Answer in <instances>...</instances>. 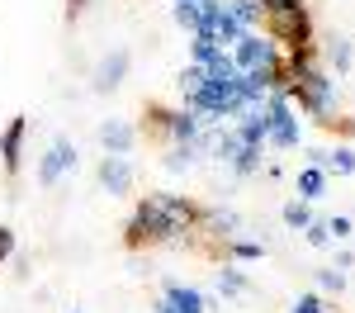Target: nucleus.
Returning <instances> with one entry per match:
<instances>
[{
	"label": "nucleus",
	"mask_w": 355,
	"mask_h": 313,
	"mask_svg": "<svg viewBox=\"0 0 355 313\" xmlns=\"http://www.w3.org/2000/svg\"><path fill=\"white\" fill-rule=\"evenodd\" d=\"M10 261H15V280H28V266H33V261H28V256H10Z\"/></svg>",
	"instance_id": "nucleus-28"
},
{
	"label": "nucleus",
	"mask_w": 355,
	"mask_h": 313,
	"mask_svg": "<svg viewBox=\"0 0 355 313\" xmlns=\"http://www.w3.org/2000/svg\"><path fill=\"white\" fill-rule=\"evenodd\" d=\"M194 219H199V209H194L185 195L157 190V195H147L133 209V219H128V242H133V247H142V242H175L180 232L194 228Z\"/></svg>",
	"instance_id": "nucleus-1"
},
{
	"label": "nucleus",
	"mask_w": 355,
	"mask_h": 313,
	"mask_svg": "<svg viewBox=\"0 0 355 313\" xmlns=\"http://www.w3.org/2000/svg\"><path fill=\"white\" fill-rule=\"evenodd\" d=\"M95 180H100V190H105V195H128V190H133V162H128V157H110V152H105V157H100V167H95Z\"/></svg>",
	"instance_id": "nucleus-7"
},
{
	"label": "nucleus",
	"mask_w": 355,
	"mask_h": 313,
	"mask_svg": "<svg viewBox=\"0 0 355 313\" xmlns=\"http://www.w3.org/2000/svg\"><path fill=\"white\" fill-rule=\"evenodd\" d=\"M90 5H95V0H67V19H76V15L90 10Z\"/></svg>",
	"instance_id": "nucleus-29"
},
{
	"label": "nucleus",
	"mask_w": 355,
	"mask_h": 313,
	"mask_svg": "<svg viewBox=\"0 0 355 313\" xmlns=\"http://www.w3.org/2000/svg\"><path fill=\"white\" fill-rule=\"evenodd\" d=\"M251 289V280H246V271H237V266H227V271H218V294L223 299H237V294H246Z\"/></svg>",
	"instance_id": "nucleus-17"
},
{
	"label": "nucleus",
	"mask_w": 355,
	"mask_h": 313,
	"mask_svg": "<svg viewBox=\"0 0 355 313\" xmlns=\"http://www.w3.org/2000/svg\"><path fill=\"white\" fill-rule=\"evenodd\" d=\"M190 38H194V43H190V67H209L214 57L227 53L218 38H214V33H204V28H199V33H190Z\"/></svg>",
	"instance_id": "nucleus-14"
},
{
	"label": "nucleus",
	"mask_w": 355,
	"mask_h": 313,
	"mask_svg": "<svg viewBox=\"0 0 355 313\" xmlns=\"http://www.w3.org/2000/svg\"><path fill=\"white\" fill-rule=\"evenodd\" d=\"M95 138H100V147H105L110 157H128V152L137 147V128L128 124V119H100Z\"/></svg>",
	"instance_id": "nucleus-8"
},
{
	"label": "nucleus",
	"mask_w": 355,
	"mask_h": 313,
	"mask_svg": "<svg viewBox=\"0 0 355 313\" xmlns=\"http://www.w3.org/2000/svg\"><path fill=\"white\" fill-rule=\"evenodd\" d=\"M171 19L185 33H199V5H171Z\"/></svg>",
	"instance_id": "nucleus-23"
},
{
	"label": "nucleus",
	"mask_w": 355,
	"mask_h": 313,
	"mask_svg": "<svg viewBox=\"0 0 355 313\" xmlns=\"http://www.w3.org/2000/svg\"><path fill=\"white\" fill-rule=\"evenodd\" d=\"M227 256H232V261H261L266 247H261V242H246V237H232V242H227Z\"/></svg>",
	"instance_id": "nucleus-22"
},
{
	"label": "nucleus",
	"mask_w": 355,
	"mask_h": 313,
	"mask_svg": "<svg viewBox=\"0 0 355 313\" xmlns=\"http://www.w3.org/2000/svg\"><path fill=\"white\" fill-rule=\"evenodd\" d=\"M128 67H133V53L119 43V48H110V53L95 62V71H90V90L95 95H114L119 85L128 81Z\"/></svg>",
	"instance_id": "nucleus-5"
},
{
	"label": "nucleus",
	"mask_w": 355,
	"mask_h": 313,
	"mask_svg": "<svg viewBox=\"0 0 355 313\" xmlns=\"http://www.w3.org/2000/svg\"><path fill=\"white\" fill-rule=\"evenodd\" d=\"M318 289H322V294H346V271L322 266V271H318Z\"/></svg>",
	"instance_id": "nucleus-21"
},
{
	"label": "nucleus",
	"mask_w": 355,
	"mask_h": 313,
	"mask_svg": "<svg viewBox=\"0 0 355 313\" xmlns=\"http://www.w3.org/2000/svg\"><path fill=\"white\" fill-rule=\"evenodd\" d=\"M199 133H204V119L194 110H171L166 114V138L171 142H194Z\"/></svg>",
	"instance_id": "nucleus-12"
},
{
	"label": "nucleus",
	"mask_w": 355,
	"mask_h": 313,
	"mask_svg": "<svg viewBox=\"0 0 355 313\" xmlns=\"http://www.w3.org/2000/svg\"><path fill=\"white\" fill-rule=\"evenodd\" d=\"M261 110H266V119H270L266 147H275V152H294V147L303 142V128H299V114H294V105H289V95H284V90H270V95L261 100Z\"/></svg>",
	"instance_id": "nucleus-2"
},
{
	"label": "nucleus",
	"mask_w": 355,
	"mask_h": 313,
	"mask_svg": "<svg viewBox=\"0 0 355 313\" xmlns=\"http://www.w3.org/2000/svg\"><path fill=\"white\" fill-rule=\"evenodd\" d=\"M322 57H327V71H331V76H346V71L355 67V43L346 38V33H331L327 48H322Z\"/></svg>",
	"instance_id": "nucleus-13"
},
{
	"label": "nucleus",
	"mask_w": 355,
	"mask_h": 313,
	"mask_svg": "<svg viewBox=\"0 0 355 313\" xmlns=\"http://www.w3.org/2000/svg\"><path fill=\"white\" fill-rule=\"evenodd\" d=\"M266 38L284 43V48H308V38H313L308 5H294V10H266Z\"/></svg>",
	"instance_id": "nucleus-3"
},
{
	"label": "nucleus",
	"mask_w": 355,
	"mask_h": 313,
	"mask_svg": "<svg viewBox=\"0 0 355 313\" xmlns=\"http://www.w3.org/2000/svg\"><path fill=\"white\" fill-rule=\"evenodd\" d=\"M81 162V152H76V142L71 138H53V147L43 152V162H38V185H62V176H71Z\"/></svg>",
	"instance_id": "nucleus-6"
},
{
	"label": "nucleus",
	"mask_w": 355,
	"mask_h": 313,
	"mask_svg": "<svg viewBox=\"0 0 355 313\" xmlns=\"http://www.w3.org/2000/svg\"><path fill=\"white\" fill-rule=\"evenodd\" d=\"M308 167L327 171V176H355V147L336 142V147H308Z\"/></svg>",
	"instance_id": "nucleus-9"
},
{
	"label": "nucleus",
	"mask_w": 355,
	"mask_h": 313,
	"mask_svg": "<svg viewBox=\"0 0 355 313\" xmlns=\"http://www.w3.org/2000/svg\"><path fill=\"white\" fill-rule=\"evenodd\" d=\"M308 223H313V209H308V199H289V204H284V228L303 232Z\"/></svg>",
	"instance_id": "nucleus-19"
},
{
	"label": "nucleus",
	"mask_w": 355,
	"mask_h": 313,
	"mask_svg": "<svg viewBox=\"0 0 355 313\" xmlns=\"http://www.w3.org/2000/svg\"><path fill=\"white\" fill-rule=\"evenodd\" d=\"M266 10H294V5H303V0H261Z\"/></svg>",
	"instance_id": "nucleus-30"
},
{
	"label": "nucleus",
	"mask_w": 355,
	"mask_h": 313,
	"mask_svg": "<svg viewBox=\"0 0 355 313\" xmlns=\"http://www.w3.org/2000/svg\"><path fill=\"white\" fill-rule=\"evenodd\" d=\"M152 313H175V309H171V299H166V294H162V299L152 304Z\"/></svg>",
	"instance_id": "nucleus-31"
},
{
	"label": "nucleus",
	"mask_w": 355,
	"mask_h": 313,
	"mask_svg": "<svg viewBox=\"0 0 355 313\" xmlns=\"http://www.w3.org/2000/svg\"><path fill=\"white\" fill-rule=\"evenodd\" d=\"M261 162H266V147H246L242 157H237V162H232V171H237V176H256V171H261Z\"/></svg>",
	"instance_id": "nucleus-20"
},
{
	"label": "nucleus",
	"mask_w": 355,
	"mask_h": 313,
	"mask_svg": "<svg viewBox=\"0 0 355 313\" xmlns=\"http://www.w3.org/2000/svg\"><path fill=\"white\" fill-rule=\"evenodd\" d=\"M227 53H232V62H237V71H261V67H279V62H284L279 43L266 38V33H256V28H246L242 43H232Z\"/></svg>",
	"instance_id": "nucleus-4"
},
{
	"label": "nucleus",
	"mask_w": 355,
	"mask_h": 313,
	"mask_svg": "<svg viewBox=\"0 0 355 313\" xmlns=\"http://www.w3.org/2000/svg\"><path fill=\"white\" fill-rule=\"evenodd\" d=\"M327 232H331V237H336V242H346V237H351V232H355V223H351V219H346V214H336V219H327Z\"/></svg>",
	"instance_id": "nucleus-26"
},
{
	"label": "nucleus",
	"mask_w": 355,
	"mask_h": 313,
	"mask_svg": "<svg viewBox=\"0 0 355 313\" xmlns=\"http://www.w3.org/2000/svg\"><path fill=\"white\" fill-rule=\"evenodd\" d=\"M24 133H28V119H24V114H19V119H10V124H5V133H0V162H5L10 176L19 171V162H24V157H19V152H24Z\"/></svg>",
	"instance_id": "nucleus-10"
},
{
	"label": "nucleus",
	"mask_w": 355,
	"mask_h": 313,
	"mask_svg": "<svg viewBox=\"0 0 355 313\" xmlns=\"http://www.w3.org/2000/svg\"><path fill=\"white\" fill-rule=\"evenodd\" d=\"M289 313H327V304H322V294H303Z\"/></svg>",
	"instance_id": "nucleus-27"
},
{
	"label": "nucleus",
	"mask_w": 355,
	"mask_h": 313,
	"mask_svg": "<svg viewBox=\"0 0 355 313\" xmlns=\"http://www.w3.org/2000/svg\"><path fill=\"white\" fill-rule=\"evenodd\" d=\"M303 242H308V247H327V242H331V232H327V219H313V223L303 228Z\"/></svg>",
	"instance_id": "nucleus-24"
},
{
	"label": "nucleus",
	"mask_w": 355,
	"mask_h": 313,
	"mask_svg": "<svg viewBox=\"0 0 355 313\" xmlns=\"http://www.w3.org/2000/svg\"><path fill=\"white\" fill-rule=\"evenodd\" d=\"M162 294L171 299L175 313H209V294H199V289H190L180 280H162Z\"/></svg>",
	"instance_id": "nucleus-11"
},
{
	"label": "nucleus",
	"mask_w": 355,
	"mask_h": 313,
	"mask_svg": "<svg viewBox=\"0 0 355 313\" xmlns=\"http://www.w3.org/2000/svg\"><path fill=\"white\" fill-rule=\"evenodd\" d=\"M15 252H19V242H15V228L0 223V266H5V261H10Z\"/></svg>",
	"instance_id": "nucleus-25"
},
{
	"label": "nucleus",
	"mask_w": 355,
	"mask_h": 313,
	"mask_svg": "<svg viewBox=\"0 0 355 313\" xmlns=\"http://www.w3.org/2000/svg\"><path fill=\"white\" fill-rule=\"evenodd\" d=\"M194 162H199V147H194V142H171V152L162 157V167L175 171V176H180V171H190Z\"/></svg>",
	"instance_id": "nucleus-15"
},
{
	"label": "nucleus",
	"mask_w": 355,
	"mask_h": 313,
	"mask_svg": "<svg viewBox=\"0 0 355 313\" xmlns=\"http://www.w3.org/2000/svg\"><path fill=\"white\" fill-rule=\"evenodd\" d=\"M227 15H237L246 28H256L261 19H266V5H261V0H232V5H227Z\"/></svg>",
	"instance_id": "nucleus-18"
},
{
	"label": "nucleus",
	"mask_w": 355,
	"mask_h": 313,
	"mask_svg": "<svg viewBox=\"0 0 355 313\" xmlns=\"http://www.w3.org/2000/svg\"><path fill=\"white\" fill-rule=\"evenodd\" d=\"M175 5H199V0H175Z\"/></svg>",
	"instance_id": "nucleus-32"
},
{
	"label": "nucleus",
	"mask_w": 355,
	"mask_h": 313,
	"mask_svg": "<svg viewBox=\"0 0 355 313\" xmlns=\"http://www.w3.org/2000/svg\"><path fill=\"white\" fill-rule=\"evenodd\" d=\"M76 313H81V309H76Z\"/></svg>",
	"instance_id": "nucleus-33"
},
{
	"label": "nucleus",
	"mask_w": 355,
	"mask_h": 313,
	"mask_svg": "<svg viewBox=\"0 0 355 313\" xmlns=\"http://www.w3.org/2000/svg\"><path fill=\"white\" fill-rule=\"evenodd\" d=\"M322 190H327V171H318V167H303L299 171V199H322Z\"/></svg>",
	"instance_id": "nucleus-16"
}]
</instances>
